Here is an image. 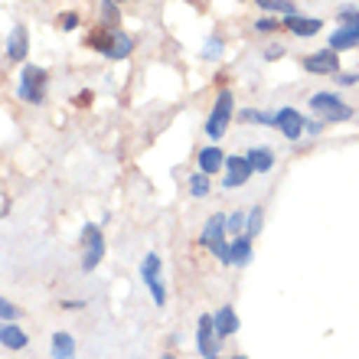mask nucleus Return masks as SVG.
Listing matches in <instances>:
<instances>
[{
  "label": "nucleus",
  "mask_w": 359,
  "mask_h": 359,
  "mask_svg": "<svg viewBox=\"0 0 359 359\" xmlns=\"http://www.w3.org/2000/svg\"><path fill=\"white\" fill-rule=\"evenodd\" d=\"M86 46L95 49V53L102 59H108V62H124V59H131L137 39H134L131 33H124L121 27H102V23H98L86 36Z\"/></svg>",
  "instance_id": "nucleus-1"
},
{
  "label": "nucleus",
  "mask_w": 359,
  "mask_h": 359,
  "mask_svg": "<svg viewBox=\"0 0 359 359\" xmlns=\"http://www.w3.org/2000/svg\"><path fill=\"white\" fill-rule=\"evenodd\" d=\"M232 118H236V92L229 86H222L216 92V102H212L209 114H206V124H203V131H206L209 141L212 144L222 141L229 134V128H232Z\"/></svg>",
  "instance_id": "nucleus-2"
},
{
  "label": "nucleus",
  "mask_w": 359,
  "mask_h": 359,
  "mask_svg": "<svg viewBox=\"0 0 359 359\" xmlns=\"http://www.w3.org/2000/svg\"><path fill=\"white\" fill-rule=\"evenodd\" d=\"M104 252H108V242H104V229L98 222H86L79 229V268L86 274L98 271L104 262Z\"/></svg>",
  "instance_id": "nucleus-3"
},
{
  "label": "nucleus",
  "mask_w": 359,
  "mask_h": 359,
  "mask_svg": "<svg viewBox=\"0 0 359 359\" xmlns=\"http://www.w3.org/2000/svg\"><path fill=\"white\" fill-rule=\"evenodd\" d=\"M17 95H20V102L33 104V108L46 104V95H49V69L33 66V62H23V69H20V79H17Z\"/></svg>",
  "instance_id": "nucleus-4"
},
{
  "label": "nucleus",
  "mask_w": 359,
  "mask_h": 359,
  "mask_svg": "<svg viewBox=\"0 0 359 359\" xmlns=\"http://www.w3.org/2000/svg\"><path fill=\"white\" fill-rule=\"evenodd\" d=\"M307 104H311V111L317 114L323 124L353 121V114H356V108H353L350 102H343L337 92H313L311 98H307Z\"/></svg>",
  "instance_id": "nucleus-5"
},
{
  "label": "nucleus",
  "mask_w": 359,
  "mask_h": 359,
  "mask_svg": "<svg viewBox=\"0 0 359 359\" xmlns=\"http://www.w3.org/2000/svg\"><path fill=\"white\" fill-rule=\"evenodd\" d=\"M199 245L216 258L219 265H229V232H226V212H212L206 219V226L199 232Z\"/></svg>",
  "instance_id": "nucleus-6"
},
{
  "label": "nucleus",
  "mask_w": 359,
  "mask_h": 359,
  "mask_svg": "<svg viewBox=\"0 0 359 359\" xmlns=\"http://www.w3.org/2000/svg\"><path fill=\"white\" fill-rule=\"evenodd\" d=\"M284 137V141L297 144L304 137V114L294 108V104H281V108H274V128Z\"/></svg>",
  "instance_id": "nucleus-7"
},
{
  "label": "nucleus",
  "mask_w": 359,
  "mask_h": 359,
  "mask_svg": "<svg viewBox=\"0 0 359 359\" xmlns=\"http://www.w3.org/2000/svg\"><path fill=\"white\" fill-rule=\"evenodd\" d=\"M304 72H311V76H337L343 69V62H340V53L337 49H330V46H323V49H317V53H311V56H304Z\"/></svg>",
  "instance_id": "nucleus-8"
},
{
  "label": "nucleus",
  "mask_w": 359,
  "mask_h": 359,
  "mask_svg": "<svg viewBox=\"0 0 359 359\" xmlns=\"http://www.w3.org/2000/svg\"><path fill=\"white\" fill-rule=\"evenodd\" d=\"M219 350H222V340L216 337L212 313H199V320H196V353L203 359H212V356H219Z\"/></svg>",
  "instance_id": "nucleus-9"
},
{
  "label": "nucleus",
  "mask_w": 359,
  "mask_h": 359,
  "mask_svg": "<svg viewBox=\"0 0 359 359\" xmlns=\"http://www.w3.org/2000/svg\"><path fill=\"white\" fill-rule=\"evenodd\" d=\"M252 177H255V173L248 167L245 154H226V180H222V189H242Z\"/></svg>",
  "instance_id": "nucleus-10"
},
{
  "label": "nucleus",
  "mask_w": 359,
  "mask_h": 359,
  "mask_svg": "<svg viewBox=\"0 0 359 359\" xmlns=\"http://www.w3.org/2000/svg\"><path fill=\"white\" fill-rule=\"evenodd\" d=\"M196 170L206 173V177H216V173L226 170V151L219 147V144H206V147H199L196 154Z\"/></svg>",
  "instance_id": "nucleus-11"
},
{
  "label": "nucleus",
  "mask_w": 359,
  "mask_h": 359,
  "mask_svg": "<svg viewBox=\"0 0 359 359\" xmlns=\"http://www.w3.org/2000/svg\"><path fill=\"white\" fill-rule=\"evenodd\" d=\"M27 56H29V29H27V23H17L7 36V59L17 62V66H23Z\"/></svg>",
  "instance_id": "nucleus-12"
},
{
  "label": "nucleus",
  "mask_w": 359,
  "mask_h": 359,
  "mask_svg": "<svg viewBox=\"0 0 359 359\" xmlns=\"http://www.w3.org/2000/svg\"><path fill=\"white\" fill-rule=\"evenodd\" d=\"M255 258V238L236 236L229 238V265L226 268H248Z\"/></svg>",
  "instance_id": "nucleus-13"
},
{
  "label": "nucleus",
  "mask_w": 359,
  "mask_h": 359,
  "mask_svg": "<svg viewBox=\"0 0 359 359\" xmlns=\"http://www.w3.org/2000/svg\"><path fill=\"white\" fill-rule=\"evenodd\" d=\"M281 27L297 39H307V36H317L323 29V20L320 17H301V13H291V17H281Z\"/></svg>",
  "instance_id": "nucleus-14"
},
{
  "label": "nucleus",
  "mask_w": 359,
  "mask_h": 359,
  "mask_svg": "<svg viewBox=\"0 0 359 359\" xmlns=\"http://www.w3.org/2000/svg\"><path fill=\"white\" fill-rule=\"evenodd\" d=\"M212 327H216V337L222 343L229 340V337H236L238 333V313H236V307L232 304H226V307H219V311H212Z\"/></svg>",
  "instance_id": "nucleus-15"
},
{
  "label": "nucleus",
  "mask_w": 359,
  "mask_h": 359,
  "mask_svg": "<svg viewBox=\"0 0 359 359\" xmlns=\"http://www.w3.org/2000/svg\"><path fill=\"white\" fill-rule=\"evenodd\" d=\"M242 154H245L252 173H271L274 163H278V154H274L268 144H255V147H248V151H242Z\"/></svg>",
  "instance_id": "nucleus-16"
},
{
  "label": "nucleus",
  "mask_w": 359,
  "mask_h": 359,
  "mask_svg": "<svg viewBox=\"0 0 359 359\" xmlns=\"http://www.w3.org/2000/svg\"><path fill=\"white\" fill-rule=\"evenodd\" d=\"M327 46L343 53V49H359V23H340V27L330 33Z\"/></svg>",
  "instance_id": "nucleus-17"
},
{
  "label": "nucleus",
  "mask_w": 359,
  "mask_h": 359,
  "mask_svg": "<svg viewBox=\"0 0 359 359\" xmlns=\"http://www.w3.org/2000/svg\"><path fill=\"white\" fill-rule=\"evenodd\" d=\"M0 346H4V350H10V353L27 350V346H29L27 330H23L20 323H7V320H0Z\"/></svg>",
  "instance_id": "nucleus-18"
},
{
  "label": "nucleus",
  "mask_w": 359,
  "mask_h": 359,
  "mask_svg": "<svg viewBox=\"0 0 359 359\" xmlns=\"http://www.w3.org/2000/svg\"><path fill=\"white\" fill-rule=\"evenodd\" d=\"M49 353H53V359H76V337L66 330H56L49 337Z\"/></svg>",
  "instance_id": "nucleus-19"
},
{
  "label": "nucleus",
  "mask_w": 359,
  "mask_h": 359,
  "mask_svg": "<svg viewBox=\"0 0 359 359\" xmlns=\"http://www.w3.org/2000/svg\"><path fill=\"white\" fill-rule=\"evenodd\" d=\"M236 121L258 124V128H274V111H262V108H242V111H236Z\"/></svg>",
  "instance_id": "nucleus-20"
},
{
  "label": "nucleus",
  "mask_w": 359,
  "mask_h": 359,
  "mask_svg": "<svg viewBox=\"0 0 359 359\" xmlns=\"http://www.w3.org/2000/svg\"><path fill=\"white\" fill-rule=\"evenodd\" d=\"M187 189L193 199H206L209 193H212V177H206V173H189L187 177Z\"/></svg>",
  "instance_id": "nucleus-21"
},
{
  "label": "nucleus",
  "mask_w": 359,
  "mask_h": 359,
  "mask_svg": "<svg viewBox=\"0 0 359 359\" xmlns=\"http://www.w3.org/2000/svg\"><path fill=\"white\" fill-rule=\"evenodd\" d=\"M258 10L271 13V17H291V13H297V4L294 0H258Z\"/></svg>",
  "instance_id": "nucleus-22"
},
{
  "label": "nucleus",
  "mask_w": 359,
  "mask_h": 359,
  "mask_svg": "<svg viewBox=\"0 0 359 359\" xmlns=\"http://www.w3.org/2000/svg\"><path fill=\"white\" fill-rule=\"evenodd\" d=\"M154 278H163V258L157 252H147L141 262V281H154Z\"/></svg>",
  "instance_id": "nucleus-23"
},
{
  "label": "nucleus",
  "mask_w": 359,
  "mask_h": 359,
  "mask_svg": "<svg viewBox=\"0 0 359 359\" xmlns=\"http://www.w3.org/2000/svg\"><path fill=\"white\" fill-rule=\"evenodd\" d=\"M222 53H226V39L219 36V33H209L206 43H203V59H206V62H219Z\"/></svg>",
  "instance_id": "nucleus-24"
},
{
  "label": "nucleus",
  "mask_w": 359,
  "mask_h": 359,
  "mask_svg": "<svg viewBox=\"0 0 359 359\" xmlns=\"http://www.w3.org/2000/svg\"><path fill=\"white\" fill-rule=\"evenodd\" d=\"M262 226H265V206H252L245 212V236L248 238H258Z\"/></svg>",
  "instance_id": "nucleus-25"
},
{
  "label": "nucleus",
  "mask_w": 359,
  "mask_h": 359,
  "mask_svg": "<svg viewBox=\"0 0 359 359\" xmlns=\"http://www.w3.org/2000/svg\"><path fill=\"white\" fill-rule=\"evenodd\" d=\"M121 4H114V0H102V13H98V23L102 27H118L121 23Z\"/></svg>",
  "instance_id": "nucleus-26"
},
{
  "label": "nucleus",
  "mask_w": 359,
  "mask_h": 359,
  "mask_svg": "<svg viewBox=\"0 0 359 359\" xmlns=\"http://www.w3.org/2000/svg\"><path fill=\"white\" fill-rule=\"evenodd\" d=\"M252 29H255L258 36H271V33H278V29H284L281 27V17H271V13H262V17L252 23Z\"/></svg>",
  "instance_id": "nucleus-27"
},
{
  "label": "nucleus",
  "mask_w": 359,
  "mask_h": 359,
  "mask_svg": "<svg viewBox=\"0 0 359 359\" xmlns=\"http://www.w3.org/2000/svg\"><path fill=\"white\" fill-rule=\"evenodd\" d=\"M144 287H147V294H151L154 307H167V301H170V294H167V284H163V278H154V281H147Z\"/></svg>",
  "instance_id": "nucleus-28"
},
{
  "label": "nucleus",
  "mask_w": 359,
  "mask_h": 359,
  "mask_svg": "<svg viewBox=\"0 0 359 359\" xmlns=\"http://www.w3.org/2000/svg\"><path fill=\"white\" fill-rule=\"evenodd\" d=\"M226 232H229V238L245 236V212H242V209H232V212H226Z\"/></svg>",
  "instance_id": "nucleus-29"
},
{
  "label": "nucleus",
  "mask_w": 359,
  "mask_h": 359,
  "mask_svg": "<svg viewBox=\"0 0 359 359\" xmlns=\"http://www.w3.org/2000/svg\"><path fill=\"white\" fill-rule=\"evenodd\" d=\"M82 27V17H79L76 10H66V13H59L56 17V29L59 33H76Z\"/></svg>",
  "instance_id": "nucleus-30"
},
{
  "label": "nucleus",
  "mask_w": 359,
  "mask_h": 359,
  "mask_svg": "<svg viewBox=\"0 0 359 359\" xmlns=\"http://www.w3.org/2000/svg\"><path fill=\"white\" fill-rule=\"evenodd\" d=\"M20 317H23V307L13 301H7L4 294H0V320H7V323H17Z\"/></svg>",
  "instance_id": "nucleus-31"
},
{
  "label": "nucleus",
  "mask_w": 359,
  "mask_h": 359,
  "mask_svg": "<svg viewBox=\"0 0 359 359\" xmlns=\"http://www.w3.org/2000/svg\"><path fill=\"white\" fill-rule=\"evenodd\" d=\"M337 88H353V86H359V72H353V69H340L337 72Z\"/></svg>",
  "instance_id": "nucleus-32"
},
{
  "label": "nucleus",
  "mask_w": 359,
  "mask_h": 359,
  "mask_svg": "<svg viewBox=\"0 0 359 359\" xmlns=\"http://www.w3.org/2000/svg\"><path fill=\"white\" fill-rule=\"evenodd\" d=\"M323 131H327V124H323L320 118H304V134H307V137H320Z\"/></svg>",
  "instance_id": "nucleus-33"
},
{
  "label": "nucleus",
  "mask_w": 359,
  "mask_h": 359,
  "mask_svg": "<svg viewBox=\"0 0 359 359\" xmlns=\"http://www.w3.org/2000/svg\"><path fill=\"white\" fill-rule=\"evenodd\" d=\"M356 17H359V7H353V4H343V7L337 10V20H340V23H356Z\"/></svg>",
  "instance_id": "nucleus-34"
},
{
  "label": "nucleus",
  "mask_w": 359,
  "mask_h": 359,
  "mask_svg": "<svg viewBox=\"0 0 359 359\" xmlns=\"http://www.w3.org/2000/svg\"><path fill=\"white\" fill-rule=\"evenodd\" d=\"M284 53H287V49H284L281 43H271V46L265 49V62H274V59H281Z\"/></svg>",
  "instance_id": "nucleus-35"
},
{
  "label": "nucleus",
  "mask_w": 359,
  "mask_h": 359,
  "mask_svg": "<svg viewBox=\"0 0 359 359\" xmlns=\"http://www.w3.org/2000/svg\"><path fill=\"white\" fill-rule=\"evenodd\" d=\"M92 98H95V95L88 92V88H82V92L76 95V104H79V108H88V104H92Z\"/></svg>",
  "instance_id": "nucleus-36"
},
{
  "label": "nucleus",
  "mask_w": 359,
  "mask_h": 359,
  "mask_svg": "<svg viewBox=\"0 0 359 359\" xmlns=\"http://www.w3.org/2000/svg\"><path fill=\"white\" fill-rule=\"evenodd\" d=\"M86 297H79V301H62V307H66V311H82V307H86Z\"/></svg>",
  "instance_id": "nucleus-37"
},
{
  "label": "nucleus",
  "mask_w": 359,
  "mask_h": 359,
  "mask_svg": "<svg viewBox=\"0 0 359 359\" xmlns=\"http://www.w3.org/2000/svg\"><path fill=\"white\" fill-rule=\"evenodd\" d=\"M7 212H10V199L4 196V193H0V219L7 216Z\"/></svg>",
  "instance_id": "nucleus-38"
},
{
  "label": "nucleus",
  "mask_w": 359,
  "mask_h": 359,
  "mask_svg": "<svg viewBox=\"0 0 359 359\" xmlns=\"http://www.w3.org/2000/svg\"><path fill=\"white\" fill-rule=\"evenodd\" d=\"M163 359H177V356H173V353H167V356H163Z\"/></svg>",
  "instance_id": "nucleus-39"
},
{
  "label": "nucleus",
  "mask_w": 359,
  "mask_h": 359,
  "mask_svg": "<svg viewBox=\"0 0 359 359\" xmlns=\"http://www.w3.org/2000/svg\"><path fill=\"white\" fill-rule=\"evenodd\" d=\"M114 4H128V0H114Z\"/></svg>",
  "instance_id": "nucleus-40"
},
{
  "label": "nucleus",
  "mask_w": 359,
  "mask_h": 359,
  "mask_svg": "<svg viewBox=\"0 0 359 359\" xmlns=\"http://www.w3.org/2000/svg\"><path fill=\"white\" fill-rule=\"evenodd\" d=\"M232 359H248V356H232Z\"/></svg>",
  "instance_id": "nucleus-41"
},
{
  "label": "nucleus",
  "mask_w": 359,
  "mask_h": 359,
  "mask_svg": "<svg viewBox=\"0 0 359 359\" xmlns=\"http://www.w3.org/2000/svg\"><path fill=\"white\" fill-rule=\"evenodd\" d=\"M212 359H226V356H212Z\"/></svg>",
  "instance_id": "nucleus-42"
},
{
  "label": "nucleus",
  "mask_w": 359,
  "mask_h": 359,
  "mask_svg": "<svg viewBox=\"0 0 359 359\" xmlns=\"http://www.w3.org/2000/svg\"><path fill=\"white\" fill-rule=\"evenodd\" d=\"M356 23H359V17H356Z\"/></svg>",
  "instance_id": "nucleus-43"
},
{
  "label": "nucleus",
  "mask_w": 359,
  "mask_h": 359,
  "mask_svg": "<svg viewBox=\"0 0 359 359\" xmlns=\"http://www.w3.org/2000/svg\"><path fill=\"white\" fill-rule=\"evenodd\" d=\"M242 4H245V0H242Z\"/></svg>",
  "instance_id": "nucleus-44"
}]
</instances>
